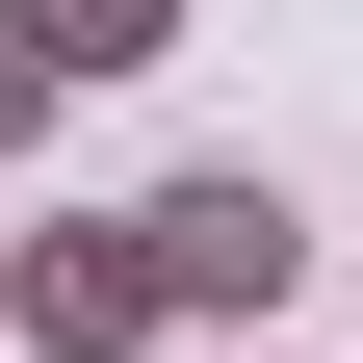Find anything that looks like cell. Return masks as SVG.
Segmentation results:
<instances>
[{"mask_svg":"<svg viewBox=\"0 0 363 363\" xmlns=\"http://www.w3.org/2000/svg\"><path fill=\"white\" fill-rule=\"evenodd\" d=\"M130 234H156V311H182V337H259V311L311 286V208H286L259 156H208V182H156Z\"/></svg>","mask_w":363,"mask_h":363,"instance_id":"6da1fadb","label":"cell"},{"mask_svg":"<svg viewBox=\"0 0 363 363\" xmlns=\"http://www.w3.org/2000/svg\"><path fill=\"white\" fill-rule=\"evenodd\" d=\"M156 234L130 208H52V234H0V363H156Z\"/></svg>","mask_w":363,"mask_h":363,"instance_id":"7a4b0ae2","label":"cell"},{"mask_svg":"<svg viewBox=\"0 0 363 363\" xmlns=\"http://www.w3.org/2000/svg\"><path fill=\"white\" fill-rule=\"evenodd\" d=\"M26 26H52V78H156L182 52V0H26Z\"/></svg>","mask_w":363,"mask_h":363,"instance_id":"3957f363","label":"cell"},{"mask_svg":"<svg viewBox=\"0 0 363 363\" xmlns=\"http://www.w3.org/2000/svg\"><path fill=\"white\" fill-rule=\"evenodd\" d=\"M26 130H52V26L0 0V156H26Z\"/></svg>","mask_w":363,"mask_h":363,"instance_id":"277c9868","label":"cell"}]
</instances>
